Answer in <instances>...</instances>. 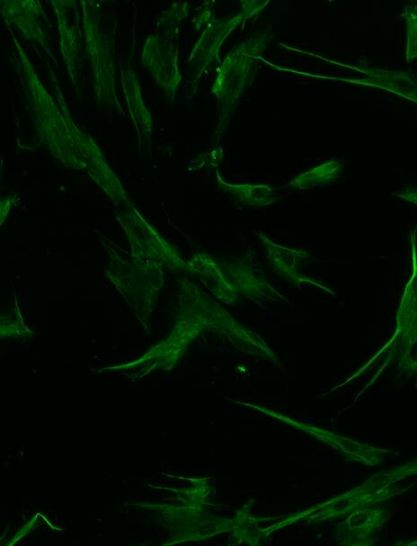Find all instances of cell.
<instances>
[{
    "label": "cell",
    "mask_w": 417,
    "mask_h": 546,
    "mask_svg": "<svg viewBox=\"0 0 417 546\" xmlns=\"http://www.w3.org/2000/svg\"><path fill=\"white\" fill-rule=\"evenodd\" d=\"M22 76L36 130L51 155L64 166L85 171L114 199L124 196L116 175L90 136L61 112L19 47Z\"/></svg>",
    "instance_id": "6da1fadb"
},
{
    "label": "cell",
    "mask_w": 417,
    "mask_h": 546,
    "mask_svg": "<svg viewBox=\"0 0 417 546\" xmlns=\"http://www.w3.org/2000/svg\"><path fill=\"white\" fill-rule=\"evenodd\" d=\"M182 309L200 318L208 328L226 337L240 347L263 352L265 344L253 331L237 321L224 307L185 281L180 290Z\"/></svg>",
    "instance_id": "7a4b0ae2"
},
{
    "label": "cell",
    "mask_w": 417,
    "mask_h": 546,
    "mask_svg": "<svg viewBox=\"0 0 417 546\" xmlns=\"http://www.w3.org/2000/svg\"><path fill=\"white\" fill-rule=\"evenodd\" d=\"M271 39L268 32L256 33L228 52L212 85V93L225 105L235 103L249 87L256 59Z\"/></svg>",
    "instance_id": "3957f363"
},
{
    "label": "cell",
    "mask_w": 417,
    "mask_h": 546,
    "mask_svg": "<svg viewBox=\"0 0 417 546\" xmlns=\"http://www.w3.org/2000/svg\"><path fill=\"white\" fill-rule=\"evenodd\" d=\"M386 359L409 374H417V266H413L396 311L395 329L386 345Z\"/></svg>",
    "instance_id": "277c9868"
},
{
    "label": "cell",
    "mask_w": 417,
    "mask_h": 546,
    "mask_svg": "<svg viewBox=\"0 0 417 546\" xmlns=\"http://www.w3.org/2000/svg\"><path fill=\"white\" fill-rule=\"evenodd\" d=\"M83 4V30L85 48L91 62L96 100L102 108L111 109L117 103L116 74L109 41L100 29L98 12Z\"/></svg>",
    "instance_id": "5b68a950"
},
{
    "label": "cell",
    "mask_w": 417,
    "mask_h": 546,
    "mask_svg": "<svg viewBox=\"0 0 417 546\" xmlns=\"http://www.w3.org/2000/svg\"><path fill=\"white\" fill-rule=\"evenodd\" d=\"M217 262L234 291L244 299L263 306L264 303L288 300L249 263L246 258L222 259Z\"/></svg>",
    "instance_id": "8992f818"
},
{
    "label": "cell",
    "mask_w": 417,
    "mask_h": 546,
    "mask_svg": "<svg viewBox=\"0 0 417 546\" xmlns=\"http://www.w3.org/2000/svg\"><path fill=\"white\" fill-rule=\"evenodd\" d=\"M142 64L166 96L173 98L182 80L174 44L160 34L148 36L143 47Z\"/></svg>",
    "instance_id": "52a82bcc"
},
{
    "label": "cell",
    "mask_w": 417,
    "mask_h": 546,
    "mask_svg": "<svg viewBox=\"0 0 417 546\" xmlns=\"http://www.w3.org/2000/svg\"><path fill=\"white\" fill-rule=\"evenodd\" d=\"M258 237L264 246L268 263L277 275L297 286L317 285L312 278L301 272L303 264L311 258L308 251L280 246L262 233H259Z\"/></svg>",
    "instance_id": "ba28073f"
},
{
    "label": "cell",
    "mask_w": 417,
    "mask_h": 546,
    "mask_svg": "<svg viewBox=\"0 0 417 546\" xmlns=\"http://www.w3.org/2000/svg\"><path fill=\"white\" fill-rule=\"evenodd\" d=\"M244 18L243 13L224 16L214 20L205 29L190 55V61L199 73L217 59L223 42Z\"/></svg>",
    "instance_id": "9c48e42d"
},
{
    "label": "cell",
    "mask_w": 417,
    "mask_h": 546,
    "mask_svg": "<svg viewBox=\"0 0 417 546\" xmlns=\"http://www.w3.org/2000/svg\"><path fill=\"white\" fill-rule=\"evenodd\" d=\"M188 264L189 273L196 275L218 300L229 306L241 301L228 283L217 257L197 253L188 261Z\"/></svg>",
    "instance_id": "30bf717a"
},
{
    "label": "cell",
    "mask_w": 417,
    "mask_h": 546,
    "mask_svg": "<svg viewBox=\"0 0 417 546\" xmlns=\"http://www.w3.org/2000/svg\"><path fill=\"white\" fill-rule=\"evenodd\" d=\"M365 77L359 82L380 88L417 104V76L411 72L387 70L377 67H362Z\"/></svg>",
    "instance_id": "8fae6325"
},
{
    "label": "cell",
    "mask_w": 417,
    "mask_h": 546,
    "mask_svg": "<svg viewBox=\"0 0 417 546\" xmlns=\"http://www.w3.org/2000/svg\"><path fill=\"white\" fill-rule=\"evenodd\" d=\"M3 13L5 20L17 28L24 36L43 45L45 33L40 17L43 11L39 2L7 1L4 3Z\"/></svg>",
    "instance_id": "7c38bea8"
},
{
    "label": "cell",
    "mask_w": 417,
    "mask_h": 546,
    "mask_svg": "<svg viewBox=\"0 0 417 546\" xmlns=\"http://www.w3.org/2000/svg\"><path fill=\"white\" fill-rule=\"evenodd\" d=\"M216 181L220 190L229 193L243 205L259 208L273 204L278 201L273 188L267 183H232L225 181L218 172L216 173Z\"/></svg>",
    "instance_id": "4fadbf2b"
},
{
    "label": "cell",
    "mask_w": 417,
    "mask_h": 546,
    "mask_svg": "<svg viewBox=\"0 0 417 546\" xmlns=\"http://www.w3.org/2000/svg\"><path fill=\"white\" fill-rule=\"evenodd\" d=\"M137 79L134 70L130 67L121 69V83L132 121L138 131L148 136L153 129L152 118L143 103Z\"/></svg>",
    "instance_id": "5bb4252c"
},
{
    "label": "cell",
    "mask_w": 417,
    "mask_h": 546,
    "mask_svg": "<svg viewBox=\"0 0 417 546\" xmlns=\"http://www.w3.org/2000/svg\"><path fill=\"white\" fill-rule=\"evenodd\" d=\"M342 171V164L330 159L295 176L288 184L293 189H310L337 179Z\"/></svg>",
    "instance_id": "9a60e30c"
},
{
    "label": "cell",
    "mask_w": 417,
    "mask_h": 546,
    "mask_svg": "<svg viewBox=\"0 0 417 546\" xmlns=\"http://www.w3.org/2000/svg\"><path fill=\"white\" fill-rule=\"evenodd\" d=\"M402 16L405 20L406 27L405 58L410 63L417 59V5L406 4Z\"/></svg>",
    "instance_id": "2e32d148"
},
{
    "label": "cell",
    "mask_w": 417,
    "mask_h": 546,
    "mask_svg": "<svg viewBox=\"0 0 417 546\" xmlns=\"http://www.w3.org/2000/svg\"><path fill=\"white\" fill-rule=\"evenodd\" d=\"M188 13L189 6L187 3L174 4L165 12L163 22L167 25L174 26L185 18Z\"/></svg>",
    "instance_id": "e0dca14e"
},
{
    "label": "cell",
    "mask_w": 417,
    "mask_h": 546,
    "mask_svg": "<svg viewBox=\"0 0 417 546\" xmlns=\"http://www.w3.org/2000/svg\"><path fill=\"white\" fill-rule=\"evenodd\" d=\"M268 3L269 1H242V13L244 17H252L258 14Z\"/></svg>",
    "instance_id": "ac0fdd59"
},
{
    "label": "cell",
    "mask_w": 417,
    "mask_h": 546,
    "mask_svg": "<svg viewBox=\"0 0 417 546\" xmlns=\"http://www.w3.org/2000/svg\"><path fill=\"white\" fill-rule=\"evenodd\" d=\"M395 195L397 197H399L400 199L417 206V190L416 189L405 190L401 192H397Z\"/></svg>",
    "instance_id": "d6986e66"
}]
</instances>
